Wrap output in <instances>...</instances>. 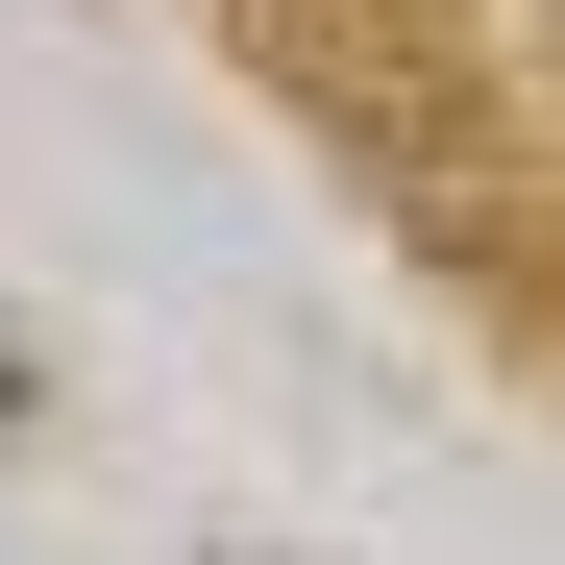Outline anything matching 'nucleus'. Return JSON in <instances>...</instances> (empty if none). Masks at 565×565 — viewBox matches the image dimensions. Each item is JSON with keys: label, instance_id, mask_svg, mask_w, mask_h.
I'll list each match as a JSON object with an SVG mask.
<instances>
[{"label": "nucleus", "instance_id": "nucleus-1", "mask_svg": "<svg viewBox=\"0 0 565 565\" xmlns=\"http://www.w3.org/2000/svg\"><path fill=\"white\" fill-rule=\"evenodd\" d=\"M0 418H25V344H0Z\"/></svg>", "mask_w": 565, "mask_h": 565}]
</instances>
